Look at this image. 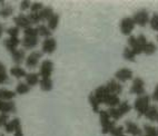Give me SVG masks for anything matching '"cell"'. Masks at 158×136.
Segmentation results:
<instances>
[{
	"mask_svg": "<svg viewBox=\"0 0 158 136\" xmlns=\"http://www.w3.org/2000/svg\"><path fill=\"white\" fill-rule=\"evenodd\" d=\"M52 15H54V9L51 7H44L39 12H36V14H31L30 12L27 16H28L29 20L31 21L32 25H39V23L47 21Z\"/></svg>",
	"mask_w": 158,
	"mask_h": 136,
	"instance_id": "1",
	"label": "cell"
},
{
	"mask_svg": "<svg viewBox=\"0 0 158 136\" xmlns=\"http://www.w3.org/2000/svg\"><path fill=\"white\" fill-rule=\"evenodd\" d=\"M150 106V96L149 95H143V96H138L135 99L134 102V108H135L137 113H138V116L141 117L146 114L147 109L149 108Z\"/></svg>",
	"mask_w": 158,
	"mask_h": 136,
	"instance_id": "2",
	"label": "cell"
},
{
	"mask_svg": "<svg viewBox=\"0 0 158 136\" xmlns=\"http://www.w3.org/2000/svg\"><path fill=\"white\" fill-rule=\"evenodd\" d=\"M99 122L102 126V134H109L110 130L115 126V122L111 121V118L108 115L107 111H99Z\"/></svg>",
	"mask_w": 158,
	"mask_h": 136,
	"instance_id": "3",
	"label": "cell"
},
{
	"mask_svg": "<svg viewBox=\"0 0 158 136\" xmlns=\"http://www.w3.org/2000/svg\"><path fill=\"white\" fill-rule=\"evenodd\" d=\"M129 93L131 95H137L138 96H143L146 94V89H145V82L140 77H136L133 80V85L130 87Z\"/></svg>",
	"mask_w": 158,
	"mask_h": 136,
	"instance_id": "4",
	"label": "cell"
},
{
	"mask_svg": "<svg viewBox=\"0 0 158 136\" xmlns=\"http://www.w3.org/2000/svg\"><path fill=\"white\" fill-rule=\"evenodd\" d=\"M54 71V62L49 59H46L41 62L39 67V77L40 78H51V74Z\"/></svg>",
	"mask_w": 158,
	"mask_h": 136,
	"instance_id": "5",
	"label": "cell"
},
{
	"mask_svg": "<svg viewBox=\"0 0 158 136\" xmlns=\"http://www.w3.org/2000/svg\"><path fill=\"white\" fill-rule=\"evenodd\" d=\"M135 23L131 17H125L122 19L120 23H119V27H120V31L122 34L125 36H130L131 32H133L134 28H135Z\"/></svg>",
	"mask_w": 158,
	"mask_h": 136,
	"instance_id": "6",
	"label": "cell"
},
{
	"mask_svg": "<svg viewBox=\"0 0 158 136\" xmlns=\"http://www.w3.org/2000/svg\"><path fill=\"white\" fill-rule=\"evenodd\" d=\"M131 18H133L135 25L140 26V27H145L147 23H149V19H150L147 10H144V9H141L139 11L135 12Z\"/></svg>",
	"mask_w": 158,
	"mask_h": 136,
	"instance_id": "7",
	"label": "cell"
},
{
	"mask_svg": "<svg viewBox=\"0 0 158 136\" xmlns=\"http://www.w3.org/2000/svg\"><path fill=\"white\" fill-rule=\"evenodd\" d=\"M41 57H43V53L41 51H31L30 54L28 56L26 57V67L27 68H36L39 64V60L41 59Z\"/></svg>",
	"mask_w": 158,
	"mask_h": 136,
	"instance_id": "8",
	"label": "cell"
},
{
	"mask_svg": "<svg viewBox=\"0 0 158 136\" xmlns=\"http://www.w3.org/2000/svg\"><path fill=\"white\" fill-rule=\"evenodd\" d=\"M14 23L16 27H18L19 29H23V30L32 26L31 21L29 20L28 16L23 14H20V15H18V16H16V17H14Z\"/></svg>",
	"mask_w": 158,
	"mask_h": 136,
	"instance_id": "9",
	"label": "cell"
},
{
	"mask_svg": "<svg viewBox=\"0 0 158 136\" xmlns=\"http://www.w3.org/2000/svg\"><path fill=\"white\" fill-rule=\"evenodd\" d=\"M57 48V41L55 38L50 37V38H46L43 41V47H41V53L43 54H47V55H51L54 54V51Z\"/></svg>",
	"mask_w": 158,
	"mask_h": 136,
	"instance_id": "10",
	"label": "cell"
},
{
	"mask_svg": "<svg viewBox=\"0 0 158 136\" xmlns=\"http://www.w3.org/2000/svg\"><path fill=\"white\" fill-rule=\"evenodd\" d=\"M124 130H125V134L126 133L130 134L131 136H141L143 135V130H141L136 123L131 122V121H127V122L125 123Z\"/></svg>",
	"mask_w": 158,
	"mask_h": 136,
	"instance_id": "11",
	"label": "cell"
},
{
	"mask_svg": "<svg viewBox=\"0 0 158 136\" xmlns=\"http://www.w3.org/2000/svg\"><path fill=\"white\" fill-rule=\"evenodd\" d=\"M133 71L128 69V68H122L115 73V79L119 83H125L127 80L133 79Z\"/></svg>",
	"mask_w": 158,
	"mask_h": 136,
	"instance_id": "12",
	"label": "cell"
},
{
	"mask_svg": "<svg viewBox=\"0 0 158 136\" xmlns=\"http://www.w3.org/2000/svg\"><path fill=\"white\" fill-rule=\"evenodd\" d=\"M106 88L108 89L110 94H114V95H120L123 93V86L119 82H117L116 79H110L106 84Z\"/></svg>",
	"mask_w": 158,
	"mask_h": 136,
	"instance_id": "13",
	"label": "cell"
},
{
	"mask_svg": "<svg viewBox=\"0 0 158 136\" xmlns=\"http://www.w3.org/2000/svg\"><path fill=\"white\" fill-rule=\"evenodd\" d=\"M93 93H94V96H95V98L97 99V102L99 103V105H100V104H104L105 98L107 97V95H109V94H110L105 85L98 86V87H97L96 89L93 91Z\"/></svg>",
	"mask_w": 158,
	"mask_h": 136,
	"instance_id": "14",
	"label": "cell"
},
{
	"mask_svg": "<svg viewBox=\"0 0 158 136\" xmlns=\"http://www.w3.org/2000/svg\"><path fill=\"white\" fill-rule=\"evenodd\" d=\"M20 44L25 49H34L38 45V36H23Z\"/></svg>",
	"mask_w": 158,
	"mask_h": 136,
	"instance_id": "15",
	"label": "cell"
},
{
	"mask_svg": "<svg viewBox=\"0 0 158 136\" xmlns=\"http://www.w3.org/2000/svg\"><path fill=\"white\" fill-rule=\"evenodd\" d=\"M127 43H128L127 47H129V48L131 49V51L134 53V55H135V56H138V55L143 54L141 47L139 46L136 36H129V38H128V40H127Z\"/></svg>",
	"mask_w": 158,
	"mask_h": 136,
	"instance_id": "16",
	"label": "cell"
},
{
	"mask_svg": "<svg viewBox=\"0 0 158 136\" xmlns=\"http://www.w3.org/2000/svg\"><path fill=\"white\" fill-rule=\"evenodd\" d=\"M10 55H11V59L16 64V66H20L26 59V53L25 50H21V49H16V50L11 51Z\"/></svg>",
	"mask_w": 158,
	"mask_h": 136,
	"instance_id": "17",
	"label": "cell"
},
{
	"mask_svg": "<svg viewBox=\"0 0 158 136\" xmlns=\"http://www.w3.org/2000/svg\"><path fill=\"white\" fill-rule=\"evenodd\" d=\"M19 45H20V39H19V38L9 37L8 39L3 40V46L6 47V49L9 51V53H11V51L18 49V46H19Z\"/></svg>",
	"mask_w": 158,
	"mask_h": 136,
	"instance_id": "18",
	"label": "cell"
},
{
	"mask_svg": "<svg viewBox=\"0 0 158 136\" xmlns=\"http://www.w3.org/2000/svg\"><path fill=\"white\" fill-rule=\"evenodd\" d=\"M16 97V93L14 91L7 88H0V100L1 102H10Z\"/></svg>",
	"mask_w": 158,
	"mask_h": 136,
	"instance_id": "19",
	"label": "cell"
},
{
	"mask_svg": "<svg viewBox=\"0 0 158 136\" xmlns=\"http://www.w3.org/2000/svg\"><path fill=\"white\" fill-rule=\"evenodd\" d=\"M104 104L107 105L108 107H117V106L120 104V99H119V96H117V95L109 94V95H107V97L105 98Z\"/></svg>",
	"mask_w": 158,
	"mask_h": 136,
	"instance_id": "20",
	"label": "cell"
},
{
	"mask_svg": "<svg viewBox=\"0 0 158 136\" xmlns=\"http://www.w3.org/2000/svg\"><path fill=\"white\" fill-rule=\"evenodd\" d=\"M25 79H26V84H27L29 87H34V86L39 84L40 77H39V74H37V73H29V74L26 75Z\"/></svg>",
	"mask_w": 158,
	"mask_h": 136,
	"instance_id": "21",
	"label": "cell"
},
{
	"mask_svg": "<svg viewBox=\"0 0 158 136\" xmlns=\"http://www.w3.org/2000/svg\"><path fill=\"white\" fill-rule=\"evenodd\" d=\"M15 9L11 5H8V3H5L2 6H0V17L6 19V18H9L10 16L14 15Z\"/></svg>",
	"mask_w": 158,
	"mask_h": 136,
	"instance_id": "22",
	"label": "cell"
},
{
	"mask_svg": "<svg viewBox=\"0 0 158 136\" xmlns=\"http://www.w3.org/2000/svg\"><path fill=\"white\" fill-rule=\"evenodd\" d=\"M10 75L15 78H17V79H20V78H25L26 75H27V71L21 66H14L10 69Z\"/></svg>",
	"mask_w": 158,
	"mask_h": 136,
	"instance_id": "23",
	"label": "cell"
},
{
	"mask_svg": "<svg viewBox=\"0 0 158 136\" xmlns=\"http://www.w3.org/2000/svg\"><path fill=\"white\" fill-rule=\"evenodd\" d=\"M37 31H38V36H41L46 39V38H50L51 35H52V31L47 27L46 25H43V23H40L36 27Z\"/></svg>",
	"mask_w": 158,
	"mask_h": 136,
	"instance_id": "24",
	"label": "cell"
},
{
	"mask_svg": "<svg viewBox=\"0 0 158 136\" xmlns=\"http://www.w3.org/2000/svg\"><path fill=\"white\" fill-rule=\"evenodd\" d=\"M144 116L146 117L147 119L152 121V122H155L158 116V107L156 105H150Z\"/></svg>",
	"mask_w": 158,
	"mask_h": 136,
	"instance_id": "25",
	"label": "cell"
},
{
	"mask_svg": "<svg viewBox=\"0 0 158 136\" xmlns=\"http://www.w3.org/2000/svg\"><path fill=\"white\" fill-rule=\"evenodd\" d=\"M39 86L41 88V91H50L54 87V83L51 80V78H48V79H46V78H40L39 79Z\"/></svg>",
	"mask_w": 158,
	"mask_h": 136,
	"instance_id": "26",
	"label": "cell"
},
{
	"mask_svg": "<svg viewBox=\"0 0 158 136\" xmlns=\"http://www.w3.org/2000/svg\"><path fill=\"white\" fill-rule=\"evenodd\" d=\"M47 23H48L47 27H48L51 31L56 30L57 27H58V23H59V15L56 14V12H54V15H52V16L47 20Z\"/></svg>",
	"mask_w": 158,
	"mask_h": 136,
	"instance_id": "27",
	"label": "cell"
},
{
	"mask_svg": "<svg viewBox=\"0 0 158 136\" xmlns=\"http://www.w3.org/2000/svg\"><path fill=\"white\" fill-rule=\"evenodd\" d=\"M19 124H21V122H20V119L18 117H16V118H12L11 121H9L3 128L6 130V133H14L15 128L17 127Z\"/></svg>",
	"mask_w": 158,
	"mask_h": 136,
	"instance_id": "28",
	"label": "cell"
},
{
	"mask_svg": "<svg viewBox=\"0 0 158 136\" xmlns=\"http://www.w3.org/2000/svg\"><path fill=\"white\" fill-rule=\"evenodd\" d=\"M156 50H157V46L154 43H152V41H147L146 45L143 47V54L147 55V56L155 54Z\"/></svg>",
	"mask_w": 158,
	"mask_h": 136,
	"instance_id": "29",
	"label": "cell"
},
{
	"mask_svg": "<svg viewBox=\"0 0 158 136\" xmlns=\"http://www.w3.org/2000/svg\"><path fill=\"white\" fill-rule=\"evenodd\" d=\"M30 88L29 87L26 83H18L17 86H16V91H15V93H16V95H25V94L29 93L30 91Z\"/></svg>",
	"mask_w": 158,
	"mask_h": 136,
	"instance_id": "30",
	"label": "cell"
},
{
	"mask_svg": "<svg viewBox=\"0 0 158 136\" xmlns=\"http://www.w3.org/2000/svg\"><path fill=\"white\" fill-rule=\"evenodd\" d=\"M8 82H9V77H8V74H7L6 66L0 62V85L7 84Z\"/></svg>",
	"mask_w": 158,
	"mask_h": 136,
	"instance_id": "31",
	"label": "cell"
},
{
	"mask_svg": "<svg viewBox=\"0 0 158 136\" xmlns=\"http://www.w3.org/2000/svg\"><path fill=\"white\" fill-rule=\"evenodd\" d=\"M88 102H89V104H90V107L91 109H93L95 113H99V111H100V108H99V103L97 102V99L95 98V96H94V93L91 91L90 94H89V96H88Z\"/></svg>",
	"mask_w": 158,
	"mask_h": 136,
	"instance_id": "32",
	"label": "cell"
},
{
	"mask_svg": "<svg viewBox=\"0 0 158 136\" xmlns=\"http://www.w3.org/2000/svg\"><path fill=\"white\" fill-rule=\"evenodd\" d=\"M117 109H118L119 113L124 116V115H126V114L131 111V106L129 105V103L125 100V102H120V104L117 106Z\"/></svg>",
	"mask_w": 158,
	"mask_h": 136,
	"instance_id": "33",
	"label": "cell"
},
{
	"mask_svg": "<svg viewBox=\"0 0 158 136\" xmlns=\"http://www.w3.org/2000/svg\"><path fill=\"white\" fill-rule=\"evenodd\" d=\"M108 115L110 118H113L114 121H118L123 117V115L119 113V111L117 109V107H109V109L107 111Z\"/></svg>",
	"mask_w": 158,
	"mask_h": 136,
	"instance_id": "34",
	"label": "cell"
},
{
	"mask_svg": "<svg viewBox=\"0 0 158 136\" xmlns=\"http://www.w3.org/2000/svg\"><path fill=\"white\" fill-rule=\"evenodd\" d=\"M123 56H124L125 59L128 60V62H135L136 56L134 55V53L131 51V49H130L129 47H125L124 53H123Z\"/></svg>",
	"mask_w": 158,
	"mask_h": 136,
	"instance_id": "35",
	"label": "cell"
},
{
	"mask_svg": "<svg viewBox=\"0 0 158 136\" xmlns=\"http://www.w3.org/2000/svg\"><path fill=\"white\" fill-rule=\"evenodd\" d=\"M145 134L146 135H149V136H158L157 132H156V127L152 126V125H148V124H145L144 125V130Z\"/></svg>",
	"mask_w": 158,
	"mask_h": 136,
	"instance_id": "36",
	"label": "cell"
},
{
	"mask_svg": "<svg viewBox=\"0 0 158 136\" xmlns=\"http://www.w3.org/2000/svg\"><path fill=\"white\" fill-rule=\"evenodd\" d=\"M109 134L111 136H120L122 134H125V130L124 126H114L111 130H110Z\"/></svg>",
	"mask_w": 158,
	"mask_h": 136,
	"instance_id": "37",
	"label": "cell"
},
{
	"mask_svg": "<svg viewBox=\"0 0 158 136\" xmlns=\"http://www.w3.org/2000/svg\"><path fill=\"white\" fill-rule=\"evenodd\" d=\"M7 34L9 35V37H12V38H18L20 34V29L16 26H12V27H9L7 29Z\"/></svg>",
	"mask_w": 158,
	"mask_h": 136,
	"instance_id": "38",
	"label": "cell"
},
{
	"mask_svg": "<svg viewBox=\"0 0 158 136\" xmlns=\"http://www.w3.org/2000/svg\"><path fill=\"white\" fill-rule=\"evenodd\" d=\"M149 25L152 30L158 31V12L152 15V17L149 19Z\"/></svg>",
	"mask_w": 158,
	"mask_h": 136,
	"instance_id": "39",
	"label": "cell"
},
{
	"mask_svg": "<svg viewBox=\"0 0 158 136\" xmlns=\"http://www.w3.org/2000/svg\"><path fill=\"white\" fill-rule=\"evenodd\" d=\"M44 5L41 2H31L30 6V12L31 14H36V12H39L41 9L44 8Z\"/></svg>",
	"mask_w": 158,
	"mask_h": 136,
	"instance_id": "40",
	"label": "cell"
},
{
	"mask_svg": "<svg viewBox=\"0 0 158 136\" xmlns=\"http://www.w3.org/2000/svg\"><path fill=\"white\" fill-rule=\"evenodd\" d=\"M23 36H38V31H37L36 27H29V28L23 30ZM39 37V36H38Z\"/></svg>",
	"mask_w": 158,
	"mask_h": 136,
	"instance_id": "41",
	"label": "cell"
},
{
	"mask_svg": "<svg viewBox=\"0 0 158 136\" xmlns=\"http://www.w3.org/2000/svg\"><path fill=\"white\" fill-rule=\"evenodd\" d=\"M9 122V115L8 114H0V128L5 127L6 124Z\"/></svg>",
	"mask_w": 158,
	"mask_h": 136,
	"instance_id": "42",
	"label": "cell"
},
{
	"mask_svg": "<svg viewBox=\"0 0 158 136\" xmlns=\"http://www.w3.org/2000/svg\"><path fill=\"white\" fill-rule=\"evenodd\" d=\"M30 6H31L30 1H28V0H23V1H21V2L19 3L20 11H25V10H28V9H30Z\"/></svg>",
	"mask_w": 158,
	"mask_h": 136,
	"instance_id": "43",
	"label": "cell"
},
{
	"mask_svg": "<svg viewBox=\"0 0 158 136\" xmlns=\"http://www.w3.org/2000/svg\"><path fill=\"white\" fill-rule=\"evenodd\" d=\"M14 136H23V127H21V124H19L17 127L15 128V132H14Z\"/></svg>",
	"mask_w": 158,
	"mask_h": 136,
	"instance_id": "44",
	"label": "cell"
},
{
	"mask_svg": "<svg viewBox=\"0 0 158 136\" xmlns=\"http://www.w3.org/2000/svg\"><path fill=\"white\" fill-rule=\"evenodd\" d=\"M152 99L154 102L158 103V85L156 86L155 89H154V93H152Z\"/></svg>",
	"mask_w": 158,
	"mask_h": 136,
	"instance_id": "45",
	"label": "cell"
},
{
	"mask_svg": "<svg viewBox=\"0 0 158 136\" xmlns=\"http://www.w3.org/2000/svg\"><path fill=\"white\" fill-rule=\"evenodd\" d=\"M3 31H5V27H3V25L1 23H0V38L2 37L3 35Z\"/></svg>",
	"mask_w": 158,
	"mask_h": 136,
	"instance_id": "46",
	"label": "cell"
},
{
	"mask_svg": "<svg viewBox=\"0 0 158 136\" xmlns=\"http://www.w3.org/2000/svg\"><path fill=\"white\" fill-rule=\"evenodd\" d=\"M2 107H3V102H1V100H0V113L2 112Z\"/></svg>",
	"mask_w": 158,
	"mask_h": 136,
	"instance_id": "47",
	"label": "cell"
},
{
	"mask_svg": "<svg viewBox=\"0 0 158 136\" xmlns=\"http://www.w3.org/2000/svg\"><path fill=\"white\" fill-rule=\"evenodd\" d=\"M120 136H128V135H126V134H122Z\"/></svg>",
	"mask_w": 158,
	"mask_h": 136,
	"instance_id": "48",
	"label": "cell"
},
{
	"mask_svg": "<svg viewBox=\"0 0 158 136\" xmlns=\"http://www.w3.org/2000/svg\"><path fill=\"white\" fill-rule=\"evenodd\" d=\"M156 132H157V134H158V127H157V128H156Z\"/></svg>",
	"mask_w": 158,
	"mask_h": 136,
	"instance_id": "49",
	"label": "cell"
},
{
	"mask_svg": "<svg viewBox=\"0 0 158 136\" xmlns=\"http://www.w3.org/2000/svg\"><path fill=\"white\" fill-rule=\"evenodd\" d=\"M141 136H149V135H146V134H145V135H141Z\"/></svg>",
	"mask_w": 158,
	"mask_h": 136,
	"instance_id": "50",
	"label": "cell"
},
{
	"mask_svg": "<svg viewBox=\"0 0 158 136\" xmlns=\"http://www.w3.org/2000/svg\"><path fill=\"white\" fill-rule=\"evenodd\" d=\"M156 122H158V116H157V119H156Z\"/></svg>",
	"mask_w": 158,
	"mask_h": 136,
	"instance_id": "51",
	"label": "cell"
},
{
	"mask_svg": "<svg viewBox=\"0 0 158 136\" xmlns=\"http://www.w3.org/2000/svg\"><path fill=\"white\" fill-rule=\"evenodd\" d=\"M0 136H5V135H2V134H0Z\"/></svg>",
	"mask_w": 158,
	"mask_h": 136,
	"instance_id": "52",
	"label": "cell"
},
{
	"mask_svg": "<svg viewBox=\"0 0 158 136\" xmlns=\"http://www.w3.org/2000/svg\"><path fill=\"white\" fill-rule=\"evenodd\" d=\"M157 41H158V35H157Z\"/></svg>",
	"mask_w": 158,
	"mask_h": 136,
	"instance_id": "53",
	"label": "cell"
}]
</instances>
